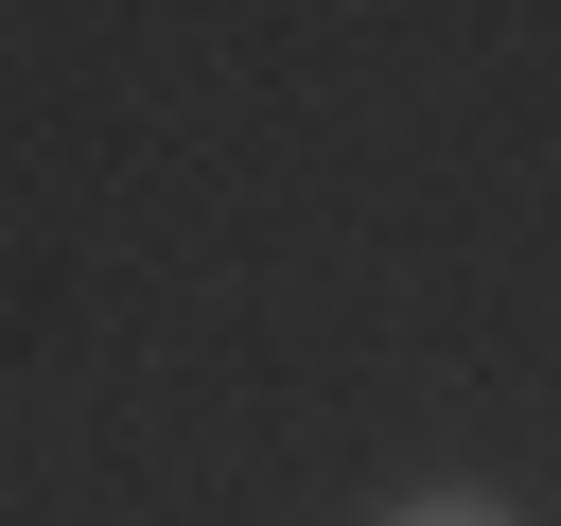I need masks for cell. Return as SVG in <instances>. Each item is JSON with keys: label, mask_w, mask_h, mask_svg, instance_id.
Returning <instances> with one entry per match:
<instances>
[{"label": "cell", "mask_w": 561, "mask_h": 526, "mask_svg": "<svg viewBox=\"0 0 561 526\" xmlns=\"http://www.w3.org/2000/svg\"><path fill=\"white\" fill-rule=\"evenodd\" d=\"M386 526H508V508H491V491H403Z\"/></svg>", "instance_id": "6da1fadb"}]
</instances>
